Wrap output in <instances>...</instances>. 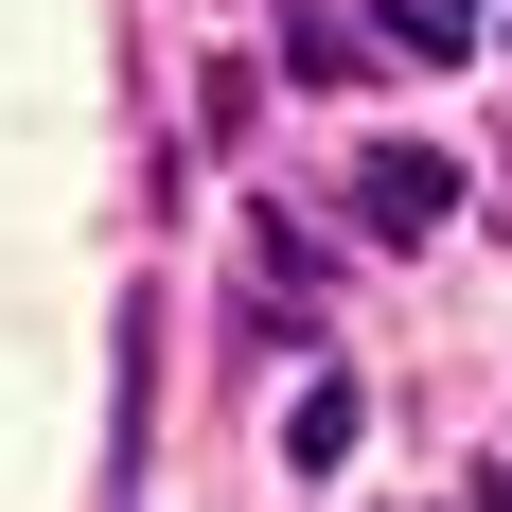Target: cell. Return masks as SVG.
<instances>
[{
    "mask_svg": "<svg viewBox=\"0 0 512 512\" xmlns=\"http://www.w3.org/2000/svg\"><path fill=\"white\" fill-rule=\"evenodd\" d=\"M442 212H460V159H442V142H371L354 159V230H371V248H424Z\"/></svg>",
    "mask_w": 512,
    "mask_h": 512,
    "instance_id": "1",
    "label": "cell"
},
{
    "mask_svg": "<svg viewBox=\"0 0 512 512\" xmlns=\"http://www.w3.org/2000/svg\"><path fill=\"white\" fill-rule=\"evenodd\" d=\"M283 460H301V477L354 460V371H318V389H301V442H283Z\"/></svg>",
    "mask_w": 512,
    "mask_h": 512,
    "instance_id": "2",
    "label": "cell"
},
{
    "mask_svg": "<svg viewBox=\"0 0 512 512\" xmlns=\"http://www.w3.org/2000/svg\"><path fill=\"white\" fill-rule=\"evenodd\" d=\"M389 36L407 53H477V0H389Z\"/></svg>",
    "mask_w": 512,
    "mask_h": 512,
    "instance_id": "3",
    "label": "cell"
}]
</instances>
